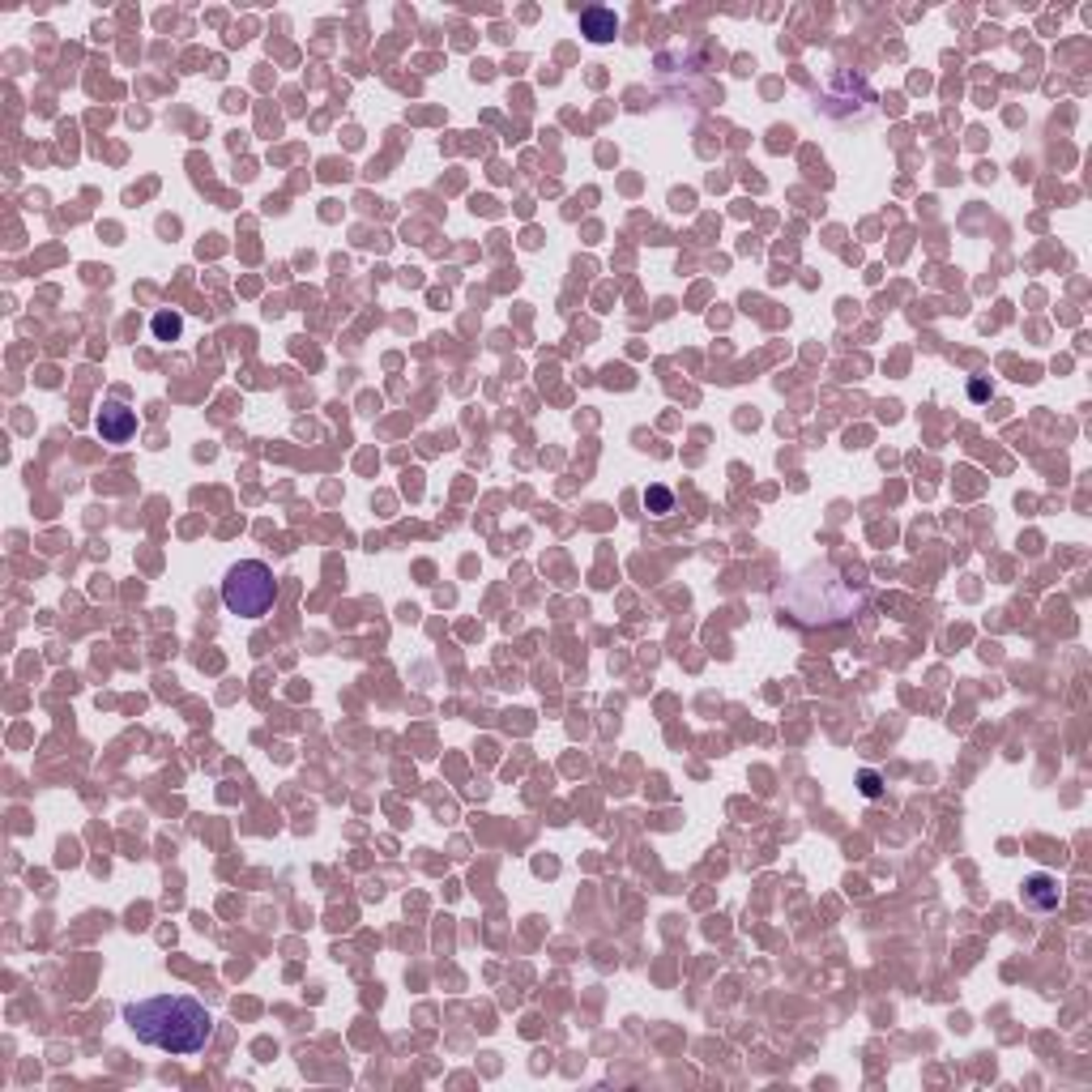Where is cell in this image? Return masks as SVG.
I'll return each mask as SVG.
<instances>
[{
  "label": "cell",
  "mask_w": 1092,
  "mask_h": 1092,
  "mask_svg": "<svg viewBox=\"0 0 1092 1092\" xmlns=\"http://www.w3.org/2000/svg\"><path fill=\"white\" fill-rule=\"evenodd\" d=\"M125 1024L137 1033V1041L167 1050V1054H196L213 1037V1016L193 995H154L142 1003H128Z\"/></svg>",
  "instance_id": "1"
},
{
  "label": "cell",
  "mask_w": 1092,
  "mask_h": 1092,
  "mask_svg": "<svg viewBox=\"0 0 1092 1092\" xmlns=\"http://www.w3.org/2000/svg\"><path fill=\"white\" fill-rule=\"evenodd\" d=\"M277 602V580L274 568L260 560H240L223 580V606L240 619H260Z\"/></svg>",
  "instance_id": "2"
},
{
  "label": "cell",
  "mask_w": 1092,
  "mask_h": 1092,
  "mask_svg": "<svg viewBox=\"0 0 1092 1092\" xmlns=\"http://www.w3.org/2000/svg\"><path fill=\"white\" fill-rule=\"evenodd\" d=\"M94 427H98V435H103V445H128L137 431V414L128 406H120V401H111V406L98 410Z\"/></svg>",
  "instance_id": "3"
},
{
  "label": "cell",
  "mask_w": 1092,
  "mask_h": 1092,
  "mask_svg": "<svg viewBox=\"0 0 1092 1092\" xmlns=\"http://www.w3.org/2000/svg\"><path fill=\"white\" fill-rule=\"evenodd\" d=\"M1058 900H1063V892H1058V883L1050 880V875H1029V880H1024V905L1029 909L1050 914V909H1058Z\"/></svg>",
  "instance_id": "4"
},
{
  "label": "cell",
  "mask_w": 1092,
  "mask_h": 1092,
  "mask_svg": "<svg viewBox=\"0 0 1092 1092\" xmlns=\"http://www.w3.org/2000/svg\"><path fill=\"white\" fill-rule=\"evenodd\" d=\"M580 30H585L594 43H606V39H614V30H619V18H614V9L594 5V9L580 13Z\"/></svg>",
  "instance_id": "5"
},
{
  "label": "cell",
  "mask_w": 1092,
  "mask_h": 1092,
  "mask_svg": "<svg viewBox=\"0 0 1092 1092\" xmlns=\"http://www.w3.org/2000/svg\"><path fill=\"white\" fill-rule=\"evenodd\" d=\"M179 333H184V320H179L176 311H159V316H154V338L159 342H176Z\"/></svg>",
  "instance_id": "6"
},
{
  "label": "cell",
  "mask_w": 1092,
  "mask_h": 1092,
  "mask_svg": "<svg viewBox=\"0 0 1092 1092\" xmlns=\"http://www.w3.org/2000/svg\"><path fill=\"white\" fill-rule=\"evenodd\" d=\"M645 508H648V512H658V516H666L670 508H675V496H670L666 487H648L645 491Z\"/></svg>",
  "instance_id": "7"
},
{
  "label": "cell",
  "mask_w": 1092,
  "mask_h": 1092,
  "mask_svg": "<svg viewBox=\"0 0 1092 1092\" xmlns=\"http://www.w3.org/2000/svg\"><path fill=\"white\" fill-rule=\"evenodd\" d=\"M858 781H862V794H866V798H880V794H883V785H880V777H875V773H862Z\"/></svg>",
  "instance_id": "8"
}]
</instances>
